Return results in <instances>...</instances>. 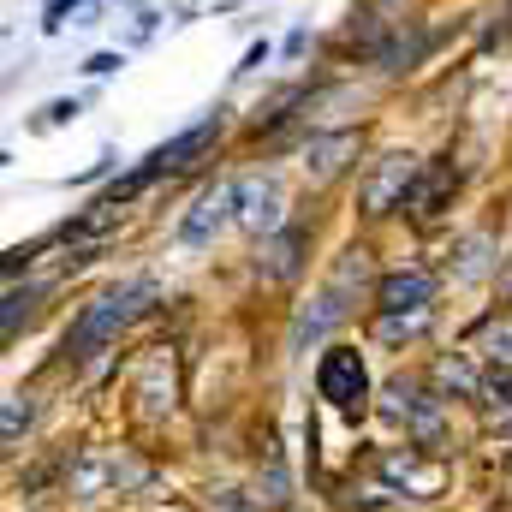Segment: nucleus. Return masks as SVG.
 <instances>
[{
  "mask_svg": "<svg viewBox=\"0 0 512 512\" xmlns=\"http://www.w3.org/2000/svg\"><path fill=\"white\" fill-rule=\"evenodd\" d=\"M149 292H155L149 280H131V286H114V292L90 298V304L78 310V322L66 328V358H78V364H84V358L108 352V346L120 340V328L143 310V298H149Z\"/></svg>",
  "mask_w": 512,
  "mask_h": 512,
  "instance_id": "nucleus-1",
  "label": "nucleus"
},
{
  "mask_svg": "<svg viewBox=\"0 0 512 512\" xmlns=\"http://www.w3.org/2000/svg\"><path fill=\"white\" fill-rule=\"evenodd\" d=\"M364 274H370V251H346L340 256V268H334V280L310 298V310L292 322V352H304V346H316L346 310H352V292L364 286Z\"/></svg>",
  "mask_w": 512,
  "mask_h": 512,
  "instance_id": "nucleus-2",
  "label": "nucleus"
},
{
  "mask_svg": "<svg viewBox=\"0 0 512 512\" xmlns=\"http://www.w3.org/2000/svg\"><path fill=\"white\" fill-rule=\"evenodd\" d=\"M143 477H149V465H143V459H131L126 447H90V453H78V465H72L66 489H72V501H96V495L137 489Z\"/></svg>",
  "mask_w": 512,
  "mask_h": 512,
  "instance_id": "nucleus-3",
  "label": "nucleus"
},
{
  "mask_svg": "<svg viewBox=\"0 0 512 512\" xmlns=\"http://www.w3.org/2000/svg\"><path fill=\"white\" fill-rule=\"evenodd\" d=\"M316 393L346 411V417H364V399H370V376H364V358L352 346H328L322 364H316Z\"/></svg>",
  "mask_w": 512,
  "mask_h": 512,
  "instance_id": "nucleus-4",
  "label": "nucleus"
},
{
  "mask_svg": "<svg viewBox=\"0 0 512 512\" xmlns=\"http://www.w3.org/2000/svg\"><path fill=\"white\" fill-rule=\"evenodd\" d=\"M376 477L393 483V489H405V501H435V495L447 489V465L429 459V453H417V447H393V453H382Z\"/></svg>",
  "mask_w": 512,
  "mask_h": 512,
  "instance_id": "nucleus-5",
  "label": "nucleus"
},
{
  "mask_svg": "<svg viewBox=\"0 0 512 512\" xmlns=\"http://www.w3.org/2000/svg\"><path fill=\"white\" fill-rule=\"evenodd\" d=\"M280 215H286V197H280V185H274L268 173L233 179V221H239L245 233H274Z\"/></svg>",
  "mask_w": 512,
  "mask_h": 512,
  "instance_id": "nucleus-6",
  "label": "nucleus"
},
{
  "mask_svg": "<svg viewBox=\"0 0 512 512\" xmlns=\"http://www.w3.org/2000/svg\"><path fill=\"white\" fill-rule=\"evenodd\" d=\"M411 185H417V161L411 155H382L376 173L364 179V209L370 215H387L399 197H411Z\"/></svg>",
  "mask_w": 512,
  "mask_h": 512,
  "instance_id": "nucleus-7",
  "label": "nucleus"
},
{
  "mask_svg": "<svg viewBox=\"0 0 512 512\" xmlns=\"http://www.w3.org/2000/svg\"><path fill=\"white\" fill-rule=\"evenodd\" d=\"M137 399H143V411L149 417H161V411H173V393H179V382H173V352L167 346H149L143 352V364H137Z\"/></svg>",
  "mask_w": 512,
  "mask_h": 512,
  "instance_id": "nucleus-8",
  "label": "nucleus"
},
{
  "mask_svg": "<svg viewBox=\"0 0 512 512\" xmlns=\"http://www.w3.org/2000/svg\"><path fill=\"white\" fill-rule=\"evenodd\" d=\"M429 298H435V280L423 268H399V274H387L376 286L382 316H417V310H429Z\"/></svg>",
  "mask_w": 512,
  "mask_h": 512,
  "instance_id": "nucleus-9",
  "label": "nucleus"
},
{
  "mask_svg": "<svg viewBox=\"0 0 512 512\" xmlns=\"http://www.w3.org/2000/svg\"><path fill=\"white\" fill-rule=\"evenodd\" d=\"M227 215H233V185L203 191V197L191 203V215L179 221V245H209V239L227 227Z\"/></svg>",
  "mask_w": 512,
  "mask_h": 512,
  "instance_id": "nucleus-10",
  "label": "nucleus"
},
{
  "mask_svg": "<svg viewBox=\"0 0 512 512\" xmlns=\"http://www.w3.org/2000/svg\"><path fill=\"white\" fill-rule=\"evenodd\" d=\"M215 137H221V120H215V114H209V120H197L191 131H179V137H167V143L155 149L161 173H167V167H191V161H197V155H203V149H209Z\"/></svg>",
  "mask_w": 512,
  "mask_h": 512,
  "instance_id": "nucleus-11",
  "label": "nucleus"
},
{
  "mask_svg": "<svg viewBox=\"0 0 512 512\" xmlns=\"http://www.w3.org/2000/svg\"><path fill=\"white\" fill-rule=\"evenodd\" d=\"M477 405H483V423L512 435V370H489L477 387Z\"/></svg>",
  "mask_w": 512,
  "mask_h": 512,
  "instance_id": "nucleus-12",
  "label": "nucleus"
},
{
  "mask_svg": "<svg viewBox=\"0 0 512 512\" xmlns=\"http://www.w3.org/2000/svg\"><path fill=\"white\" fill-rule=\"evenodd\" d=\"M346 155H358V137H352V131H334V137H316V143L304 149V167H310L316 179H334V173L346 167Z\"/></svg>",
  "mask_w": 512,
  "mask_h": 512,
  "instance_id": "nucleus-13",
  "label": "nucleus"
},
{
  "mask_svg": "<svg viewBox=\"0 0 512 512\" xmlns=\"http://www.w3.org/2000/svg\"><path fill=\"white\" fill-rule=\"evenodd\" d=\"M387 417L405 423V429H417V435H435V405H423V393L405 387V382L387 393Z\"/></svg>",
  "mask_w": 512,
  "mask_h": 512,
  "instance_id": "nucleus-14",
  "label": "nucleus"
},
{
  "mask_svg": "<svg viewBox=\"0 0 512 512\" xmlns=\"http://www.w3.org/2000/svg\"><path fill=\"white\" fill-rule=\"evenodd\" d=\"M447 191H453V167H447V161H435V167H429V173L411 185V197H405V203H411L417 215H441Z\"/></svg>",
  "mask_w": 512,
  "mask_h": 512,
  "instance_id": "nucleus-15",
  "label": "nucleus"
},
{
  "mask_svg": "<svg viewBox=\"0 0 512 512\" xmlns=\"http://www.w3.org/2000/svg\"><path fill=\"white\" fill-rule=\"evenodd\" d=\"M114 221H120V209H114V203H96L90 215H78V221H66V233H60V239H66V245H72V239H102V233H108Z\"/></svg>",
  "mask_w": 512,
  "mask_h": 512,
  "instance_id": "nucleus-16",
  "label": "nucleus"
},
{
  "mask_svg": "<svg viewBox=\"0 0 512 512\" xmlns=\"http://www.w3.org/2000/svg\"><path fill=\"white\" fill-rule=\"evenodd\" d=\"M477 352H483L495 370H512V322H489V328L477 334Z\"/></svg>",
  "mask_w": 512,
  "mask_h": 512,
  "instance_id": "nucleus-17",
  "label": "nucleus"
},
{
  "mask_svg": "<svg viewBox=\"0 0 512 512\" xmlns=\"http://www.w3.org/2000/svg\"><path fill=\"white\" fill-rule=\"evenodd\" d=\"M298 251H304V233H280L274 251H268V274H292L298 268Z\"/></svg>",
  "mask_w": 512,
  "mask_h": 512,
  "instance_id": "nucleus-18",
  "label": "nucleus"
},
{
  "mask_svg": "<svg viewBox=\"0 0 512 512\" xmlns=\"http://www.w3.org/2000/svg\"><path fill=\"white\" fill-rule=\"evenodd\" d=\"M483 251H489V239H465V245H459V262H453V280H477V274H483V268H489V262H483Z\"/></svg>",
  "mask_w": 512,
  "mask_h": 512,
  "instance_id": "nucleus-19",
  "label": "nucleus"
},
{
  "mask_svg": "<svg viewBox=\"0 0 512 512\" xmlns=\"http://www.w3.org/2000/svg\"><path fill=\"white\" fill-rule=\"evenodd\" d=\"M423 328H429V310H417V316H382V322H376L382 340H411V334H423Z\"/></svg>",
  "mask_w": 512,
  "mask_h": 512,
  "instance_id": "nucleus-20",
  "label": "nucleus"
},
{
  "mask_svg": "<svg viewBox=\"0 0 512 512\" xmlns=\"http://www.w3.org/2000/svg\"><path fill=\"white\" fill-rule=\"evenodd\" d=\"M24 423H30V399H24V393H12V399H6V441H18V429H24Z\"/></svg>",
  "mask_w": 512,
  "mask_h": 512,
  "instance_id": "nucleus-21",
  "label": "nucleus"
},
{
  "mask_svg": "<svg viewBox=\"0 0 512 512\" xmlns=\"http://www.w3.org/2000/svg\"><path fill=\"white\" fill-rule=\"evenodd\" d=\"M78 114V102H48L42 108V126H60V120H72Z\"/></svg>",
  "mask_w": 512,
  "mask_h": 512,
  "instance_id": "nucleus-22",
  "label": "nucleus"
},
{
  "mask_svg": "<svg viewBox=\"0 0 512 512\" xmlns=\"http://www.w3.org/2000/svg\"><path fill=\"white\" fill-rule=\"evenodd\" d=\"M84 72H96V78H108V72H120V54H90V66Z\"/></svg>",
  "mask_w": 512,
  "mask_h": 512,
  "instance_id": "nucleus-23",
  "label": "nucleus"
},
{
  "mask_svg": "<svg viewBox=\"0 0 512 512\" xmlns=\"http://www.w3.org/2000/svg\"><path fill=\"white\" fill-rule=\"evenodd\" d=\"M72 6H78V0H54V6H48V18H42V24H48V30H60V24H66V12H72Z\"/></svg>",
  "mask_w": 512,
  "mask_h": 512,
  "instance_id": "nucleus-24",
  "label": "nucleus"
},
{
  "mask_svg": "<svg viewBox=\"0 0 512 512\" xmlns=\"http://www.w3.org/2000/svg\"><path fill=\"white\" fill-rule=\"evenodd\" d=\"M262 60H268V42H256L251 54H245V66H239V72H256V66H262Z\"/></svg>",
  "mask_w": 512,
  "mask_h": 512,
  "instance_id": "nucleus-25",
  "label": "nucleus"
}]
</instances>
